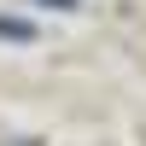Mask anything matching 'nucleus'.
Returning a JSON list of instances; mask_svg holds the SVG:
<instances>
[{
  "mask_svg": "<svg viewBox=\"0 0 146 146\" xmlns=\"http://www.w3.org/2000/svg\"><path fill=\"white\" fill-rule=\"evenodd\" d=\"M41 6H76V0H41Z\"/></svg>",
  "mask_w": 146,
  "mask_h": 146,
  "instance_id": "f257e3e1",
  "label": "nucleus"
}]
</instances>
